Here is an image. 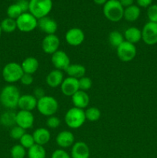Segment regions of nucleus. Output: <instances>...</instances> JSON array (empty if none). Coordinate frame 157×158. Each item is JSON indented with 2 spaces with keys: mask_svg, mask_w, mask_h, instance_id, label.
<instances>
[{
  "mask_svg": "<svg viewBox=\"0 0 157 158\" xmlns=\"http://www.w3.org/2000/svg\"><path fill=\"white\" fill-rule=\"evenodd\" d=\"M20 97V91L17 86L13 84L6 85L0 92V103L6 109L13 110L18 107Z\"/></svg>",
  "mask_w": 157,
  "mask_h": 158,
  "instance_id": "nucleus-1",
  "label": "nucleus"
},
{
  "mask_svg": "<svg viewBox=\"0 0 157 158\" xmlns=\"http://www.w3.org/2000/svg\"><path fill=\"white\" fill-rule=\"evenodd\" d=\"M103 14L110 22L117 23L123 18L124 8L119 0H108L103 6Z\"/></svg>",
  "mask_w": 157,
  "mask_h": 158,
  "instance_id": "nucleus-2",
  "label": "nucleus"
},
{
  "mask_svg": "<svg viewBox=\"0 0 157 158\" xmlns=\"http://www.w3.org/2000/svg\"><path fill=\"white\" fill-rule=\"evenodd\" d=\"M36 109L38 113L45 117L54 116L58 110V103L52 96L45 95L38 100Z\"/></svg>",
  "mask_w": 157,
  "mask_h": 158,
  "instance_id": "nucleus-3",
  "label": "nucleus"
},
{
  "mask_svg": "<svg viewBox=\"0 0 157 158\" xmlns=\"http://www.w3.org/2000/svg\"><path fill=\"white\" fill-rule=\"evenodd\" d=\"M65 123L71 129H78L86 122L84 110L73 106L67 110L65 114Z\"/></svg>",
  "mask_w": 157,
  "mask_h": 158,
  "instance_id": "nucleus-4",
  "label": "nucleus"
},
{
  "mask_svg": "<svg viewBox=\"0 0 157 158\" xmlns=\"http://www.w3.org/2000/svg\"><path fill=\"white\" fill-rule=\"evenodd\" d=\"M24 74L21 64L15 62H10L3 67L2 71V78L9 84H13L20 81V79Z\"/></svg>",
  "mask_w": 157,
  "mask_h": 158,
  "instance_id": "nucleus-5",
  "label": "nucleus"
},
{
  "mask_svg": "<svg viewBox=\"0 0 157 158\" xmlns=\"http://www.w3.org/2000/svg\"><path fill=\"white\" fill-rule=\"evenodd\" d=\"M52 9V0H29V12L37 19L48 16Z\"/></svg>",
  "mask_w": 157,
  "mask_h": 158,
  "instance_id": "nucleus-6",
  "label": "nucleus"
},
{
  "mask_svg": "<svg viewBox=\"0 0 157 158\" xmlns=\"http://www.w3.org/2000/svg\"><path fill=\"white\" fill-rule=\"evenodd\" d=\"M17 29L22 32H30L38 26V19L29 12H23L16 20Z\"/></svg>",
  "mask_w": 157,
  "mask_h": 158,
  "instance_id": "nucleus-7",
  "label": "nucleus"
},
{
  "mask_svg": "<svg viewBox=\"0 0 157 158\" xmlns=\"http://www.w3.org/2000/svg\"><path fill=\"white\" fill-rule=\"evenodd\" d=\"M116 52L119 59L122 62L128 63L135 59L137 50L135 45L124 41L119 46L116 48Z\"/></svg>",
  "mask_w": 157,
  "mask_h": 158,
  "instance_id": "nucleus-8",
  "label": "nucleus"
},
{
  "mask_svg": "<svg viewBox=\"0 0 157 158\" xmlns=\"http://www.w3.org/2000/svg\"><path fill=\"white\" fill-rule=\"evenodd\" d=\"M142 31V40L148 46H153L157 43V23L148 22Z\"/></svg>",
  "mask_w": 157,
  "mask_h": 158,
  "instance_id": "nucleus-9",
  "label": "nucleus"
},
{
  "mask_svg": "<svg viewBox=\"0 0 157 158\" xmlns=\"http://www.w3.org/2000/svg\"><path fill=\"white\" fill-rule=\"evenodd\" d=\"M51 62L55 69L61 71H66V69L71 64L70 58L68 54L59 49L51 56Z\"/></svg>",
  "mask_w": 157,
  "mask_h": 158,
  "instance_id": "nucleus-10",
  "label": "nucleus"
},
{
  "mask_svg": "<svg viewBox=\"0 0 157 158\" xmlns=\"http://www.w3.org/2000/svg\"><path fill=\"white\" fill-rule=\"evenodd\" d=\"M60 46L59 38L55 34L46 35L42 41V49L46 54L52 56L58 50Z\"/></svg>",
  "mask_w": 157,
  "mask_h": 158,
  "instance_id": "nucleus-11",
  "label": "nucleus"
},
{
  "mask_svg": "<svg viewBox=\"0 0 157 158\" xmlns=\"http://www.w3.org/2000/svg\"><path fill=\"white\" fill-rule=\"evenodd\" d=\"M65 40L69 46H78L84 42L85 33L79 28H71L66 32Z\"/></svg>",
  "mask_w": 157,
  "mask_h": 158,
  "instance_id": "nucleus-12",
  "label": "nucleus"
},
{
  "mask_svg": "<svg viewBox=\"0 0 157 158\" xmlns=\"http://www.w3.org/2000/svg\"><path fill=\"white\" fill-rule=\"evenodd\" d=\"M35 117L31 111L19 110L16 113L15 117V125L20 127L25 131L30 129L33 127Z\"/></svg>",
  "mask_w": 157,
  "mask_h": 158,
  "instance_id": "nucleus-13",
  "label": "nucleus"
},
{
  "mask_svg": "<svg viewBox=\"0 0 157 158\" xmlns=\"http://www.w3.org/2000/svg\"><path fill=\"white\" fill-rule=\"evenodd\" d=\"M37 27L46 35L55 34L58 29V24L56 21L49 16L43 17L38 19V26Z\"/></svg>",
  "mask_w": 157,
  "mask_h": 158,
  "instance_id": "nucleus-14",
  "label": "nucleus"
},
{
  "mask_svg": "<svg viewBox=\"0 0 157 158\" xmlns=\"http://www.w3.org/2000/svg\"><path fill=\"white\" fill-rule=\"evenodd\" d=\"M61 91L66 97H72L75 93L79 90L78 87V80L72 77H66L64 79L62 83L60 86Z\"/></svg>",
  "mask_w": 157,
  "mask_h": 158,
  "instance_id": "nucleus-15",
  "label": "nucleus"
},
{
  "mask_svg": "<svg viewBox=\"0 0 157 158\" xmlns=\"http://www.w3.org/2000/svg\"><path fill=\"white\" fill-rule=\"evenodd\" d=\"M55 141L61 149H66L71 148L75 143V137L71 131H62L57 134Z\"/></svg>",
  "mask_w": 157,
  "mask_h": 158,
  "instance_id": "nucleus-16",
  "label": "nucleus"
},
{
  "mask_svg": "<svg viewBox=\"0 0 157 158\" xmlns=\"http://www.w3.org/2000/svg\"><path fill=\"white\" fill-rule=\"evenodd\" d=\"M70 156L72 158H89L90 150L85 142H75L71 149Z\"/></svg>",
  "mask_w": 157,
  "mask_h": 158,
  "instance_id": "nucleus-17",
  "label": "nucleus"
},
{
  "mask_svg": "<svg viewBox=\"0 0 157 158\" xmlns=\"http://www.w3.org/2000/svg\"><path fill=\"white\" fill-rule=\"evenodd\" d=\"M38 100L33 96V94H24L21 95L18 103V107L20 110L31 111L36 108Z\"/></svg>",
  "mask_w": 157,
  "mask_h": 158,
  "instance_id": "nucleus-18",
  "label": "nucleus"
},
{
  "mask_svg": "<svg viewBox=\"0 0 157 158\" xmlns=\"http://www.w3.org/2000/svg\"><path fill=\"white\" fill-rule=\"evenodd\" d=\"M64 79V74L62 71L54 69L46 76V83L49 87L57 88L61 86Z\"/></svg>",
  "mask_w": 157,
  "mask_h": 158,
  "instance_id": "nucleus-19",
  "label": "nucleus"
},
{
  "mask_svg": "<svg viewBox=\"0 0 157 158\" xmlns=\"http://www.w3.org/2000/svg\"><path fill=\"white\" fill-rule=\"evenodd\" d=\"M72 102L75 107L84 110L89 106L90 103V98L89 94L86 91L79 89L72 97Z\"/></svg>",
  "mask_w": 157,
  "mask_h": 158,
  "instance_id": "nucleus-20",
  "label": "nucleus"
},
{
  "mask_svg": "<svg viewBox=\"0 0 157 158\" xmlns=\"http://www.w3.org/2000/svg\"><path fill=\"white\" fill-rule=\"evenodd\" d=\"M32 136L35 144L41 145V146L47 144L51 139L50 131L45 127H38L35 129L32 133Z\"/></svg>",
  "mask_w": 157,
  "mask_h": 158,
  "instance_id": "nucleus-21",
  "label": "nucleus"
},
{
  "mask_svg": "<svg viewBox=\"0 0 157 158\" xmlns=\"http://www.w3.org/2000/svg\"><path fill=\"white\" fill-rule=\"evenodd\" d=\"M22 69L24 73L33 75L37 72L39 67V63L36 58L32 56L27 57L21 63Z\"/></svg>",
  "mask_w": 157,
  "mask_h": 158,
  "instance_id": "nucleus-22",
  "label": "nucleus"
},
{
  "mask_svg": "<svg viewBox=\"0 0 157 158\" xmlns=\"http://www.w3.org/2000/svg\"><path fill=\"white\" fill-rule=\"evenodd\" d=\"M124 39L125 41L129 42L132 44L135 45L138 43L140 40H142V31L139 28L132 26L126 29L124 32Z\"/></svg>",
  "mask_w": 157,
  "mask_h": 158,
  "instance_id": "nucleus-23",
  "label": "nucleus"
},
{
  "mask_svg": "<svg viewBox=\"0 0 157 158\" xmlns=\"http://www.w3.org/2000/svg\"><path fill=\"white\" fill-rule=\"evenodd\" d=\"M66 72L68 77L78 80L86 76V69L83 65L73 63V64L69 65V67L66 69Z\"/></svg>",
  "mask_w": 157,
  "mask_h": 158,
  "instance_id": "nucleus-24",
  "label": "nucleus"
},
{
  "mask_svg": "<svg viewBox=\"0 0 157 158\" xmlns=\"http://www.w3.org/2000/svg\"><path fill=\"white\" fill-rule=\"evenodd\" d=\"M141 15V9L137 5H132L124 9L123 18L128 22H135Z\"/></svg>",
  "mask_w": 157,
  "mask_h": 158,
  "instance_id": "nucleus-25",
  "label": "nucleus"
},
{
  "mask_svg": "<svg viewBox=\"0 0 157 158\" xmlns=\"http://www.w3.org/2000/svg\"><path fill=\"white\" fill-rule=\"evenodd\" d=\"M16 113L12 110H7L0 116V123L6 127H12L15 125Z\"/></svg>",
  "mask_w": 157,
  "mask_h": 158,
  "instance_id": "nucleus-26",
  "label": "nucleus"
},
{
  "mask_svg": "<svg viewBox=\"0 0 157 158\" xmlns=\"http://www.w3.org/2000/svg\"><path fill=\"white\" fill-rule=\"evenodd\" d=\"M28 158H46V151L44 146L34 144L32 148L28 149Z\"/></svg>",
  "mask_w": 157,
  "mask_h": 158,
  "instance_id": "nucleus-27",
  "label": "nucleus"
},
{
  "mask_svg": "<svg viewBox=\"0 0 157 158\" xmlns=\"http://www.w3.org/2000/svg\"><path fill=\"white\" fill-rule=\"evenodd\" d=\"M0 27L2 32L6 33H12L17 29L16 21L7 17L0 23Z\"/></svg>",
  "mask_w": 157,
  "mask_h": 158,
  "instance_id": "nucleus-28",
  "label": "nucleus"
},
{
  "mask_svg": "<svg viewBox=\"0 0 157 158\" xmlns=\"http://www.w3.org/2000/svg\"><path fill=\"white\" fill-rule=\"evenodd\" d=\"M125 41L124 35L121 32L117 30L112 31L109 35V44L114 48L119 46Z\"/></svg>",
  "mask_w": 157,
  "mask_h": 158,
  "instance_id": "nucleus-29",
  "label": "nucleus"
},
{
  "mask_svg": "<svg viewBox=\"0 0 157 158\" xmlns=\"http://www.w3.org/2000/svg\"><path fill=\"white\" fill-rule=\"evenodd\" d=\"M85 116H86V119L87 120L95 122L99 120L101 117V111L95 106H91L85 110Z\"/></svg>",
  "mask_w": 157,
  "mask_h": 158,
  "instance_id": "nucleus-30",
  "label": "nucleus"
},
{
  "mask_svg": "<svg viewBox=\"0 0 157 158\" xmlns=\"http://www.w3.org/2000/svg\"><path fill=\"white\" fill-rule=\"evenodd\" d=\"M6 13H7L9 18L16 20L23 12L22 11L21 8L19 7V6L17 3H14V4L10 5L8 7Z\"/></svg>",
  "mask_w": 157,
  "mask_h": 158,
  "instance_id": "nucleus-31",
  "label": "nucleus"
},
{
  "mask_svg": "<svg viewBox=\"0 0 157 158\" xmlns=\"http://www.w3.org/2000/svg\"><path fill=\"white\" fill-rule=\"evenodd\" d=\"M26 149L21 144H15L11 148L10 154L12 158H25L26 157Z\"/></svg>",
  "mask_w": 157,
  "mask_h": 158,
  "instance_id": "nucleus-32",
  "label": "nucleus"
},
{
  "mask_svg": "<svg viewBox=\"0 0 157 158\" xmlns=\"http://www.w3.org/2000/svg\"><path fill=\"white\" fill-rule=\"evenodd\" d=\"M19 144H21L26 149H29L34 144H35L32 134L26 133L19 140Z\"/></svg>",
  "mask_w": 157,
  "mask_h": 158,
  "instance_id": "nucleus-33",
  "label": "nucleus"
},
{
  "mask_svg": "<svg viewBox=\"0 0 157 158\" xmlns=\"http://www.w3.org/2000/svg\"><path fill=\"white\" fill-rule=\"evenodd\" d=\"M26 133V131L24 129L17 126V125H15V126L11 128L10 131H9V136L13 140H19Z\"/></svg>",
  "mask_w": 157,
  "mask_h": 158,
  "instance_id": "nucleus-34",
  "label": "nucleus"
},
{
  "mask_svg": "<svg viewBox=\"0 0 157 158\" xmlns=\"http://www.w3.org/2000/svg\"><path fill=\"white\" fill-rule=\"evenodd\" d=\"M78 87H79L80 90L83 91H87L92 87V80L89 78V77H82V78L78 79Z\"/></svg>",
  "mask_w": 157,
  "mask_h": 158,
  "instance_id": "nucleus-35",
  "label": "nucleus"
},
{
  "mask_svg": "<svg viewBox=\"0 0 157 158\" xmlns=\"http://www.w3.org/2000/svg\"><path fill=\"white\" fill-rule=\"evenodd\" d=\"M147 17L149 22L157 23V4H152L147 8Z\"/></svg>",
  "mask_w": 157,
  "mask_h": 158,
  "instance_id": "nucleus-36",
  "label": "nucleus"
},
{
  "mask_svg": "<svg viewBox=\"0 0 157 158\" xmlns=\"http://www.w3.org/2000/svg\"><path fill=\"white\" fill-rule=\"evenodd\" d=\"M60 124H61V120L55 115L49 117L46 120V126L50 129H56L60 126Z\"/></svg>",
  "mask_w": 157,
  "mask_h": 158,
  "instance_id": "nucleus-37",
  "label": "nucleus"
},
{
  "mask_svg": "<svg viewBox=\"0 0 157 158\" xmlns=\"http://www.w3.org/2000/svg\"><path fill=\"white\" fill-rule=\"evenodd\" d=\"M51 158H72L70 154L66 152L64 149H57L52 152Z\"/></svg>",
  "mask_w": 157,
  "mask_h": 158,
  "instance_id": "nucleus-38",
  "label": "nucleus"
},
{
  "mask_svg": "<svg viewBox=\"0 0 157 158\" xmlns=\"http://www.w3.org/2000/svg\"><path fill=\"white\" fill-rule=\"evenodd\" d=\"M33 81L34 78L33 77H32V75H31V74L24 73L22 75V77H21V79H20L19 82L21 83V84L23 85V86H28L32 85V83H33Z\"/></svg>",
  "mask_w": 157,
  "mask_h": 158,
  "instance_id": "nucleus-39",
  "label": "nucleus"
},
{
  "mask_svg": "<svg viewBox=\"0 0 157 158\" xmlns=\"http://www.w3.org/2000/svg\"><path fill=\"white\" fill-rule=\"evenodd\" d=\"M17 4L21 8L22 12H28L29 9V0H18Z\"/></svg>",
  "mask_w": 157,
  "mask_h": 158,
  "instance_id": "nucleus-40",
  "label": "nucleus"
},
{
  "mask_svg": "<svg viewBox=\"0 0 157 158\" xmlns=\"http://www.w3.org/2000/svg\"><path fill=\"white\" fill-rule=\"evenodd\" d=\"M136 3L139 8H148L152 4V0H136Z\"/></svg>",
  "mask_w": 157,
  "mask_h": 158,
  "instance_id": "nucleus-41",
  "label": "nucleus"
},
{
  "mask_svg": "<svg viewBox=\"0 0 157 158\" xmlns=\"http://www.w3.org/2000/svg\"><path fill=\"white\" fill-rule=\"evenodd\" d=\"M45 95H46V94H45L44 89H42V88L37 87L34 89L33 96L37 99V100H38V99L41 98V97H44Z\"/></svg>",
  "mask_w": 157,
  "mask_h": 158,
  "instance_id": "nucleus-42",
  "label": "nucleus"
},
{
  "mask_svg": "<svg viewBox=\"0 0 157 158\" xmlns=\"http://www.w3.org/2000/svg\"><path fill=\"white\" fill-rule=\"evenodd\" d=\"M119 1L124 9L134 5V0H119Z\"/></svg>",
  "mask_w": 157,
  "mask_h": 158,
  "instance_id": "nucleus-43",
  "label": "nucleus"
},
{
  "mask_svg": "<svg viewBox=\"0 0 157 158\" xmlns=\"http://www.w3.org/2000/svg\"><path fill=\"white\" fill-rule=\"evenodd\" d=\"M107 1L108 0H93L94 2L96 5H99V6H104Z\"/></svg>",
  "mask_w": 157,
  "mask_h": 158,
  "instance_id": "nucleus-44",
  "label": "nucleus"
},
{
  "mask_svg": "<svg viewBox=\"0 0 157 158\" xmlns=\"http://www.w3.org/2000/svg\"><path fill=\"white\" fill-rule=\"evenodd\" d=\"M2 31L1 27H0V37H1V35H2Z\"/></svg>",
  "mask_w": 157,
  "mask_h": 158,
  "instance_id": "nucleus-45",
  "label": "nucleus"
}]
</instances>
